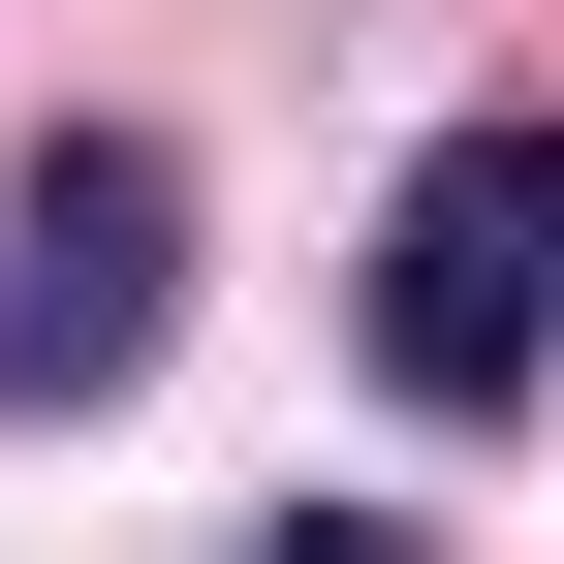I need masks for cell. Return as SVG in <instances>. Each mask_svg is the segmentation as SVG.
<instances>
[{
    "label": "cell",
    "instance_id": "2",
    "mask_svg": "<svg viewBox=\"0 0 564 564\" xmlns=\"http://www.w3.org/2000/svg\"><path fill=\"white\" fill-rule=\"evenodd\" d=\"M188 314V158L158 126H63L32 188H0V408H126Z\"/></svg>",
    "mask_w": 564,
    "mask_h": 564
},
{
    "label": "cell",
    "instance_id": "1",
    "mask_svg": "<svg viewBox=\"0 0 564 564\" xmlns=\"http://www.w3.org/2000/svg\"><path fill=\"white\" fill-rule=\"evenodd\" d=\"M533 314H564V126H440L377 220V377L440 408V440H502L533 408Z\"/></svg>",
    "mask_w": 564,
    "mask_h": 564
},
{
    "label": "cell",
    "instance_id": "3",
    "mask_svg": "<svg viewBox=\"0 0 564 564\" xmlns=\"http://www.w3.org/2000/svg\"><path fill=\"white\" fill-rule=\"evenodd\" d=\"M251 564H408V533H377V502H314V533H251Z\"/></svg>",
    "mask_w": 564,
    "mask_h": 564
}]
</instances>
